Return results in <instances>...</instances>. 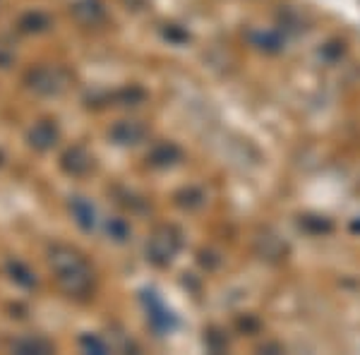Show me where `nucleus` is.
Returning <instances> with one entry per match:
<instances>
[{
    "label": "nucleus",
    "instance_id": "nucleus-22",
    "mask_svg": "<svg viewBox=\"0 0 360 355\" xmlns=\"http://www.w3.org/2000/svg\"><path fill=\"white\" fill-rule=\"evenodd\" d=\"M164 37L166 39H171V41L173 44H185V41H188V32H183V29H180V27H176V25H166V29H164Z\"/></svg>",
    "mask_w": 360,
    "mask_h": 355
},
{
    "label": "nucleus",
    "instance_id": "nucleus-6",
    "mask_svg": "<svg viewBox=\"0 0 360 355\" xmlns=\"http://www.w3.org/2000/svg\"><path fill=\"white\" fill-rule=\"evenodd\" d=\"M149 130L142 120H118L111 130H108V137L113 139L120 147H137L147 139Z\"/></svg>",
    "mask_w": 360,
    "mask_h": 355
},
{
    "label": "nucleus",
    "instance_id": "nucleus-21",
    "mask_svg": "<svg viewBox=\"0 0 360 355\" xmlns=\"http://www.w3.org/2000/svg\"><path fill=\"white\" fill-rule=\"evenodd\" d=\"M15 58H17V51H15V46L8 41V39H0V70H5V67H10L15 63Z\"/></svg>",
    "mask_w": 360,
    "mask_h": 355
},
{
    "label": "nucleus",
    "instance_id": "nucleus-13",
    "mask_svg": "<svg viewBox=\"0 0 360 355\" xmlns=\"http://www.w3.org/2000/svg\"><path fill=\"white\" fill-rule=\"evenodd\" d=\"M8 273H10V278H13L17 286H22V288H37V273L29 269L25 262L10 259L8 262Z\"/></svg>",
    "mask_w": 360,
    "mask_h": 355
},
{
    "label": "nucleus",
    "instance_id": "nucleus-18",
    "mask_svg": "<svg viewBox=\"0 0 360 355\" xmlns=\"http://www.w3.org/2000/svg\"><path fill=\"white\" fill-rule=\"evenodd\" d=\"M149 319H152L156 329L164 331L168 327V322H171V314H168V310H164V305L156 298H149Z\"/></svg>",
    "mask_w": 360,
    "mask_h": 355
},
{
    "label": "nucleus",
    "instance_id": "nucleus-10",
    "mask_svg": "<svg viewBox=\"0 0 360 355\" xmlns=\"http://www.w3.org/2000/svg\"><path fill=\"white\" fill-rule=\"evenodd\" d=\"M180 159H183V151H180L178 144H173V142L154 144L147 154L149 166H154V168H171V166H176Z\"/></svg>",
    "mask_w": 360,
    "mask_h": 355
},
{
    "label": "nucleus",
    "instance_id": "nucleus-8",
    "mask_svg": "<svg viewBox=\"0 0 360 355\" xmlns=\"http://www.w3.org/2000/svg\"><path fill=\"white\" fill-rule=\"evenodd\" d=\"M255 252L266 262H281L288 254V247L274 231H262L255 238Z\"/></svg>",
    "mask_w": 360,
    "mask_h": 355
},
{
    "label": "nucleus",
    "instance_id": "nucleus-11",
    "mask_svg": "<svg viewBox=\"0 0 360 355\" xmlns=\"http://www.w3.org/2000/svg\"><path fill=\"white\" fill-rule=\"evenodd\" d=\"M10 351L17 355H49V353H53V343L49 339H44V336L27 334L10 343Z\"/></svg>",
    "mask_w": 360,
    "mask_h": 355
},
{
    "label": "nucleus",
    "instance_id": "nucleus-12",
    "mask_svg": "<svg viewBox=\"0 0 360 355\" xmlns=\"http://www.w3.org/2000/svg\"><path fill=\"white\" fill-rule=\"evenodd\" d=\"M17 29L22 34H44L51 29V17L44 10H29L17 20Z\"/></svg>",
    "mask_w": 360,
    "mask_h": 355
},
{
    "label": "nucleus",
    "instance_id": "nucleus-5",
    "mask_svg": "<svg viewBox=\"0 0 360 355\" xmlns=\"http://www.w3.org/2000/svg\"><path fill=\"white\" fill-rule=\"evenodd\" d=\"M60 168L70 178H84V176H89L91 168H94V156H91L82 144H75V147H68L63 151Z\"/></svg>",
    "mask_w": 360,
    "mask_h": 355
},
{
    "label": "nucleus",
    "instance_id": "nucleus-16",
    "mask_svg": "<svg viewBox=\"0 0 360 355\" xmlns=\"http://www.w3.org/2000/svg\"><path fill=\"white\" fill-rule=\"evenodd\" d=\"M79 346H82L84 353H94V355H106L113 351L111 343L98 334H84L82 339H79Z\"/></svg>",
    "mask_w": 360,
    "mask_h": 355
},
{
    "label": "nucleus",
    "instance_id": "nucleus-15",
    "mask_svg": "<svg viewBox=\"0 0 360 355\" xmlns=\"http://www.w3.org/2000/svg\"><path fill=\"white\" fill-rule=\"evenodd\" d=\"M205 200H207V195L200 188H185V190H180L178 195H176L178 207L188 209V212H193V209H200L202 205H205Z\"/></svg>",
    "mask_w": 360,
    "mask_h": 355
},
{
    "label": "nucleus",
    "instance_id": "nucleus-20",
    "mask_svg": "<svg viewBox=\"0 0 360 355\" xmlns=\"http://www.w3.org/2000/svg\"><path fill=\"white\" fill-rule=\"evenodd\" d=\"M255 46H259L262 51H269V53H276V51H281V39H278V34L274 32H259L252 37Z\"/></svg>",
    "mask_w": 360,
    "mask_h": 355
},
{
    "label": "nucleus",
    "instance_id": "nucleus-9",
    "mask_svg": "<svg viewBox=\"0 0 360 355\" xmlns=\"http://www.w3.org/2000/svg\"><path fill=\"white\" fill-rule=\"evenodd\" d=\"M70 214H72V221L84 233H94L96 231L98 214H96V207L91 205L86 197H72V200H70Z\"/></svg>",
    "mask_w": 360,
    "mask_h": 355
},
{
    "label": "nucleus",
    "instance_id": "nucleus-17",
    "mask_svg": "<svg viewBox=\"0 0 360 355\" xmlns=\"http://www.w3.org/2000/svg\"><path fill=\"white\" fill-rule=\"evenodd\" d=\"M106 233H108V238L115 243H125L127 238L132 235V228H130V224H127L125 219H111L106 224Z\"/></svg>",
    "mask_w": 360,
    "mask_h": 355
},
{
    "label": "nucleus",
    "instance_id": "nucleus-2",
    "mask_svg": "<svg viewBox=\"0 0 360 355\" xmlns=\"http://www.w3.org/2000/svg\"><path fill=\"white\" fill-rule=\"evenodd\" d=\"M25 84L29 91L39 96H60L72 84V75L63 65H37L27 70Z\"/></svg>",
    "mask_w": 360,
    "mask_h": 355
},
{
    "label": "nucleus",
    "instance_id": "nucleus-19",
    "mask_svg": "<svg viewBox=\"0 0 360 355\" xmlns=\"http://www.w3.org/2000/svg\"><path fill=\"white\" fill-rule=\"evenodd\" d=\"M300 228L312 233V235H322V233L332 231V221L324 217H303L300 219Z\"/></svg>",
    "mask_w": 360,
    "mask_h": 355
},
{
    "label": "nucleus",
    "instance_id": "nucleus-1",
    "mask_svg": "<svg viewBox=\"0 0 360 355\" xmlns=\"http://www.w3.org/2000/svg\"><path fill=\"white\" fill-rule=\"evenodd\" d=\"M49 266L53 271L58 288L68 298H89L94 290V271L89 262L70 245H53L49 250Z\"/></svg>",
    "mask_w": 360,
    "mask_h": 355
},
{
    "label": "nucleus",
    "instance_id": "nucleus-3",
    "mask_svg": "<svg viewBox=\"0 0 360 355\" xmlns=\"http://www.w3.org/2000/svg\"><path fill=\"white\" fill-rule=\"evenodd\" d=\"M180 231L176 226H159L152 235H149L147 243V259L152 262L154 266L164 269V266L171 264L176 259V254L180 252Z\"/></svg>",
    "mask_w": 360,
    "mask_h": 355
},
{
    "label": "nucleus",
    "instance_id": "nucleus-23",
    "mask_svg": "<svg viewBox=\"0 0 360 355\" xmlns=\"http://www.w3.org/2000/svg\"><path fill=\"white\" fill-rule=\"evenodd\" d=\"M0 164H3V154H0Z\"/></svg>",
    "mask_w": 360,
    "mask_h": 355
},
{
    "label": "nucleus",
    "instance_id": "nucleus-14",
    "mask_svg": "<svg viewBox=\"0 0 360 355\" xmlns=\"http://www.w3.org/2000/svg\"><path fill=\"white\" fill-rule=\"evenodd\" d=\"M113 101L118 106H142L147 101V91L139 89V86H125V89H118L113 94Z\"/></svg>",
    "mask_w": 360,
    "mask_h": 355
},
{
    "label": "nucleus",
    "instance_id": "nucleus-7",
    "mask_svg": "<svg viewBox=\"0 0 360 355\" xmlns=\"http://www.w3.org/2000/svg\"><path fill=\"white\" fill-rule=\"evenodd\" d=\"M58 139H60V130H58L56 120H39L27 132V142L34 151H51L58 144Z\"/></svg>",
    "mask_w": 360,
    "mask_h": 355
},
{
    "label": "nucleus",
    "instance_id": "nucleus-4",
    "mask_svg": "<svg viewBox=\"0 0 360 355\" xmlns=\"http://www.w3.org/2000/svg\"><path fill=\"white\" fill-rule=\"evenodd\" d=\"M70 15L72 20L77 22L79 27H86V29H96L101 25H106L108 20V13H106V5L101 0H75L70 5Z\"/></svg>",
    "mask_w": 360,
    "mask_h": 355
}]
</instances>
